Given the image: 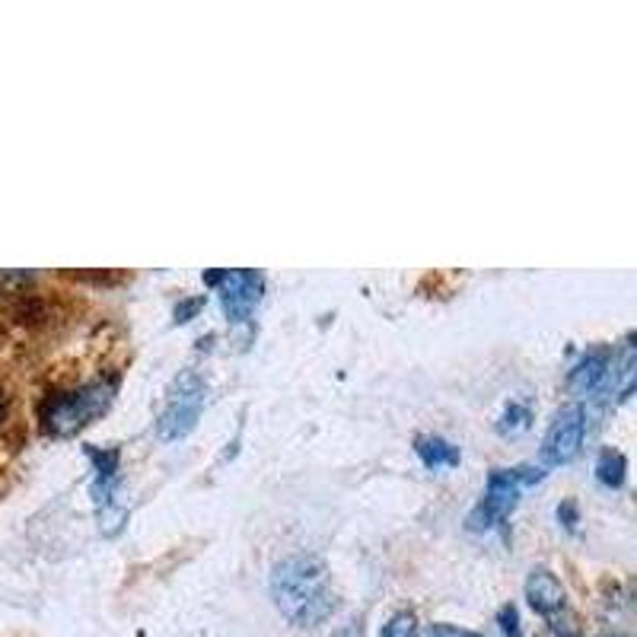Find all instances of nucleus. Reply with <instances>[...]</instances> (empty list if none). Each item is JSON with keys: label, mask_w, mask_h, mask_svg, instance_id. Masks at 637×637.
Masks as SVG:
<instances>
[{"label": "nucleus", "mask_w": 637, "mask_h": 637, "mask_svg": "<svg viewBox=\"0 0 637 637\" xmlns=\"http://www.w3.org/2000/svg\"><path fill=\"white\" fill-rule=\"evenodd\" d=\"M497 625H501L504 637H523V628H520V612H516L513 603H507V606H501V609H497Z\"/></svg>", "instance_id": "obj_16"}, {"label": "nucleus", "mask_w": 637, "mask_h": 637, "mask_svg": "<svg viewBox=\"0 0 637 637\" xmlns=\"http://www.w3.org/2000/svg\"><path fill=\"white\" fill-rule=\"evenodd\" d=\"M414 453L421 456V462L428 465V469H453L459 465V453L456 443H450L446 436H440V433H418L414 436Z\"/></svg>", "instance_id": "obj_11"}, {"label": "nucleus", "mask_w": 637, "mask_h": 637, "mask_svg": "<svg viewBox=\"0 0 637 637\" xmlns=\"http://www.w3.org/2000/svg\"><path fill=\"white\" fill-rule=\"evenodd\" d=\"M119 395V373H102L96 380L74 386V389H58L49 392L39 402V421L42 431L54 440H68L83 428H90L96 418H102Z\"/></svg>", "instance_id": "obj_2"}, {"label": "nucleus", "mask_w": 637, "mask_h": 637, "mask_svg": "<svg viewBox=\"0 0 637 637\" xmlns=\"http://www.w3.org/2000/svg\"><path fill=\"white\" fill-rule=\"evenodd\" d=\"M204 402H207V382H204L202 373L182 370L166 389V402H163L160 418H156V436L163 443L185 440L188 433L198 428Z\"/></svg>", "instance_id": "obj_4"}, {"label": "nucleus", "mask_w": 637, "mask_h": 637, "mask_svg": "<svg viewBox=\"0 0 637 637\" xmlns=\"http://www.w3.org/2000/svg\"><path fill=\"white\" fill-rule=\"evenodd\" d=\"M558 523H564V530H577L581 523V510H577V501H561L558 504Z\"/></svg>", "instance_id": "obj_18"}, {"label": "nucleus", "mask_w": 637, "mask_h": 637, "mask_svg": "<svg viewBox=\"0 0 637 637\" xmlns=\"http://www.w3.org/2000/svg\"><path fill=\"white\" fill-rule=\"evenodd\" d=\"M204 284L220 294L229 326L249 322L253 309L265 294V275L255 268H214V271H204Z\"/></svg>", "instance_id": "obj_5"}, {"label": "nucleus", "mask_w": 637, "mask_h": 637, "mask_svg": "<svg viewBox=\"0 0 637 637\" xmlns=\"http://www.w3.org/2000/svg\"><path fill=\"white\" fill-rule=\"evenodd\" d=\"M609 360H612V348L609 345H599V348H589L571 370H567V386H571V392H577V395H589V392H596L603 380H606V370H609Z\"/></svg>", "instance_id": "obj_10"}, {"label": "nucleus", "mask_w": 637, "mask_h": 637, "mask_svg": "<svg viewBox=\"0 0 637 637\" xmlns=\"http://www.w3.org/2000/svg\"><path fill=\"white\" fill-rule=\"evenodd\" d=\"M86 459L93 465L90 479V494L96 513L115 504V484H119V469H122V450L119 446H86Z\"/></svg>", "instance_id": "obj_8"}, {"label": "nucleus", "mask_w": 637, "mask_h": 637, "mask_svg": "<svg viewBox=\"0 0 637 637\" xmlns=\"http://www.w3.org/2000/svg\"><path fill=\"white\" fill-rule=\"evenodd\" d=\"M637 380V348L635 335H625V341L612 351L609 370H606V386H609V395H615V402H628L631 392H635Z\"/></svg>", "instance_id": "obj_9"}, {"label": "nucleus", "mask_w": 637, "mask_h": 637, "mask_svg": "<svg viewBox=\"0 0 637 637\" xmlns=\"http://www.w3.org/2000/svg\"><path fill=\"white\" fill-rule=\"evenodd\" d=\"M424 637H484L479 631H469V628H456V625H446V621H440V625H431Z\"/></svg>", "instance_id": "obj_17"}, {"label": "nucleus", "mask_w": 637, "mask_h": 637, "mask_svg": "<svg viewBox=\"0 0 637 637\" xmlns=\"http://www.w3.org/2000/svg\"><path fill=\"white\" fill-rule=\"evenodd\" d=\"M271 599L294 628H319L338 612L341 599L329 584V567L319 555H287L271 567Z\"/></svg>", "instance_id": "obj_1"}, {"label": "nucleus", "mask_w": 637, "mask_h": 637, "mask_svg": "<svg viewBox=\"0 0 637 637\" xmlns=\"http://www.w3.org/2000/svg\"><path fill=\"white\" fill-rule=\"evenodd\" d=\"M530 424H533V411L530 405H523V402H510L504 408V414H501V421H497V433L501 436H516V433L530 431Z\"/></svg>", "instance_id": "obj_13"}, {"label": "nucleus", "mask_w": 637, "mask_h": 637, "mask_svg": "<svg viewBox=\"0 0 637 637\" xmlns=\"http://www.w3.org/2000/svg\"><path fill=\"white\" fill-rule=\"evenodd\" d=\"M596 482L606 484L612 491H618V487H625L628 482V459L621 450H612L606 446L599 459H596Z\"/></svg>", "instance_id": "obj_12"}, {"label": "nucleus", "mask_w": 637, "mask_h": 637, "mask_svg": "<svg viewBox=\"0 0 637 637\" xmlns=\"http://www.w3.org/2000/svg\"><path fill=\"white\" fill-rule=\"evenodd\" d=\"M526 599L558 637H577L581 635V621L567 606V593L561 581L548 571V567H535L526 577Z\"/></svg>", "instance_id": "obj_6"}, {"label": "nucleus", "mask_w": 637, "mask_h": 637, "mask_svg": "<svg viewBox=\"0 0 637 637\" xmlns=\"http://www.w3.org/2000/svg\"><path fill=\"white\" fill-rule=\"evenodd\" d=\"M545 469L542 465H513V469H491L487 472V484H484L482 501L472 507L465 530L469 533H487L494 526H501L507 520L513 507L520 504L523 487L542 482Z\"/></svg>", "instance_id": "obj_3"}, {"label": "nucleus", "mask_w": 637, "mask_h": 637, "mask_svg": "<svg viewBox=\"0 0 637 637\" xmlns=\"http://www.w3.org/2000/svg\"><path fill=\"white\" fill-rule=\"evenodd\" d=\"M418 635V615L411 609L395 612L386 625H382L380 637H414Z\"/></svg>", "instance_id": "obj_14"}, {"label": "nucleus", "mask_w": 637, "mask_h": 637, "mask_svg": "<svg viewBox=\"0 0 637 637\" xmlns=\"http://www.w3.org/2000/svg\"><path fill=\"white\" fill-rule=\"evenodd\" d=\"M586 433V411L584 405H564L555 411L548 431L542 436V462L545 465H567L574 462Z\"/></svg>", "instance_id": "obj_7"}, {"label": "nucleus", "mask_w": 637, "mask_h": 637, "mask_svg": "<svg viewBox=\"0 0 637 637\" xmlns=\"http://www.w3.org/2000/svg\"><path fill=\"white\" fill-rule=\"evenodd\" d=\"M202 309H204V294H198V297H182L176 304V309H173V322H176V326H185V322H192Z\"/></svg>", "instance_id": "obj_15"}, {"label": "nucleus", "mask_w": 637, "mask_h": 637, "mask_svg": "<svg viewBox=\"0 0 637 637\" xmlns=\"http://www.w3.org/2000/svg\"><path fill=\"white\" fill-rule=\"evenodd\" d=\"M331 637H363V618H355V621H348L345 628H338Z\"/></svg>", "instance_id": "obj_19"}, {"label": "nucleus", "mask_w": 637, "mask_h": 637, "mask_svg": "<svg viewBox=\"0 0 637 637\" xmlns=\"http://www.w3.org/2000/svg\"><path fill=\"white\" fill-rule=\"evenodd\" d=\"M3 411H7V405H3V395H0V421H3Z\"/></svg>", "instance_id": "obj_20"}, {"label": "nucleus", "mask_w": 637, "mask_h": 637, "mask_svg": "<svg viewBox=\"0 0 637 637\" xmlns=\"http://www.w3.org/2000/svg\"><path fill=\"white\" fill-rule=\"evenodd\" d=\"M599 637H618V635H599Z\"/></svg>", "instance_id": "obj_21"}]
</instances>
